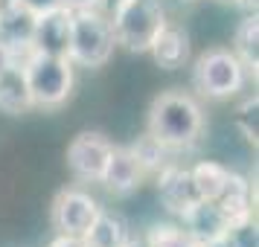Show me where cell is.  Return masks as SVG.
Here are the masks:
<instances>
[{
    "label": "cell",
    "mask_w": 259,
    "mask_h": 247,
    "mask_svg": "<svg viewBox=\"0 0 259 247\" xmlns=\"http://www.w3.org/2000/svg\"><path fill=\"white\" fill-rule=\"evenodd\" d=\"M146 131L166 149H189L201 140L204 131V111L195 96L184 90H166L149 108V125Z\"/></svg>",
    "instance_id": "cell-1"
},
{
    "label": "cell",
    "mask_w": 259,
    "mask_h": 247,
    "mask_svg": "<svg viewBox=\"0 0 259 247\" xmlns=\"http://www.w3.org/2000/svg\"><path fill=\"white\" fill-rule=\"evenodd\" d=\"M117 50V38L111 29L108 15L102 9H79L70 12V47H67V59L73 67H88V70H99L105 67L111 56Z\"/></svg>",
    "instance_id": "cell-2"
},
{
    "label": "cell",
    "mask_w": 259,
    "mask_h": 247,
    "mask_svg": "<svg viewBox=\"0 0 259 247\" xmlns=\"http://www.w3.org/2000/svg\"><path fill=\"white\" fill-rule=\"evenodd\" d=\"M114 9L108 15L117 47L128 53H149L154 35L166 24L163 0H114Z\"/></svg>",
    "instance_id": "cell-3"
},
{
    "label": "cell",
    "mask_w": 259,
    "mask_h": 247,
    "mask_svg": "<svg viewBox=\"0 0 259 247\" xmlns=\"http://www.w3.org/2000/svg\"><path fill=\"white\" fill-rule=\"evenodd\" d=\"M24 76L29 84V96L35 108H61L73 93V61L67 56H50V53H26Z\"/></svg>",
    "instance_id": "cell-4"
},
{
    "label": "cell",
    "mask_w": 259,
    "mask_h": 247,
    "mask_svg": "<svg viewBox=\"0 0 259 247\" xmlns=\"http://www.w3.org/2000/svg\"><path fill=\"white\" fill-rule=\"evenodd\" d=\"M247 82V70L233 50H207L195 59L192 87L207 99H230Z\"/></svg>",
    "instance_id": "cell-5"
},
{
    "label": "cell",
    "mask_w": 259,
    "mask_h": 247,
    "mask_svg": "<svg viewBox=\"0 0 259 247\" xmlns=\"http://www.w3.org/2000/svg\"><path fill=\"white\" fill-rule=\"evenodd\" d=\"M111 152H114V142L108 140L105 134H99V131H82V134H76L70 140L64 160H67V169H70V175L76 180H82V183H99Z\"/></svg>",
    "instance_id": "cell-6"
},
{
    "label": "cell",
    "mask_w": 259,
    "mask_h": 247,
    "mask_svg": "<svg viewBox=\"0 0 259 247\" xmlns=\"http://www.w3.org/2000/svg\"><path fill=\"white\" fill-rule=\"evenodd\" d=\"M99 201L84 192V189H61L56 201H53V227L56 233L61 235H76V238H84V233L91 230L94 218L99 215Z\"/></svg>",
    "instance_id": "cell-7"
},
{
    "label": "cell",
    "mask_w": 259,
    "mask_h": 247,
    "mask_svg": "<svg viewBox=\"0 0 259 247\" xmlns=\"http://www.w3.org/2000/svg\"><path fill=\"white\" fill-rule=\"evenodd\" d=\"M32 26H35L32 12H26L18 3L6 6L0 12V53L21 61L32 50Z\"/></svg>",
    "instance_id": "cell-8"
},
{
    "label": "cell",
    "mask_w": 259,
    "mask_h": 247,
    "mask_svg": "<svg viewBox=\"0 0 259 247\" xmlns=\"http://www.w3.org/2000/svg\"><path fill=\"white\" fill-rule=\"evenodd\" d=\"M67 47H70V9L59 6L53 12L35 15L32 50L35 53H50V56H67Z\"/></svg>",
    "instance_id": "cell-9"
},
{
    "label": "cell",
    "mask_w": 259,
    "mask_h": 247,
    "mask_svg": "<svg viewBox=\"0 0 259 247\" xmlns=\"http://www.w3.org/2000/svg\"><path fill=\"white\" fill-rule=\"evenodd\" d=\"M181 227L192 235L195 244H207L212 238H222L230 230V218L224 215V210L215 201H195L184 215H181Z\"/></svg>",
    "instance_id": "cell-10"
},
{
    "label": "cell",
    "mask_w": 259,
    "mask_h": 247,
    "mask_svg": "<svg viewBox=\"0 0 259 247\" xmlns=\"http://www.w3.org/2000/svg\"><path fill=\"white\" fill-rule=\"evenodd\" d=\"M157 198L172 215H184V212L198 201V192L192 186V177H189V169H181V166H169L166 163L160 172H157Z\"/></svg>",
    "instance_id": "cell-11"
},
{
    "label": "cell",
    "mask_w": 259,
    "mask_h": 247,
    "mask_svg": "<svg viewBox=\"0 0 259 247\" xmlns=\"http://www.w3.org/2000/svg\"><path fill=\"white\" fill-rule=\"evenodd\" d=\"M146 177L143 166L137 163V157L131 152L128 145H114V152L108 157V166L102 172V186L114 195H128L134 189L140 186V180Z\"/></svg>",
    "instance_id": "cell-12"
},
{
    "label": "cell",
    "mask_w": 259,
    "mask_h": 247,
    "mask_svg": "<svg viewBox=\"0 0 259 247\" xmlns=\"http://www.w3.org/2000/svg\"><path fill=\"white\" fill-rule=\"evenodd\" d=\"M32 96H29V84L24 76V64L18 59L0 61V111L3 114H26L32 111Z\"/></svg>",
    "instance_id": "cell-13"
},
{
    "label": "cell",
    "mask_w": 259,
    "mask_h": 247,
    "mask_svg": "<svg viewBox=\"0 0 259 247\" xmlns=\"http://www.w3.org/2000/svg\"><path fill=\"white\" fill-rule=\"evenodd\" d=\"M149 53H152V59H154L157 67H163V70H178V67H184L189 61V35L181 26L166 21L163 29L154 35Z\"/></svg>",
    "instance_id": "cell-14"
},
{
    "label": "cell",
    "mask_w": 259,
    "mask_h": 247,
    "mask_svg": "<svg viewBox=\"0 0 259 247\" xmlns=\"http://www.w3.org/2000/svg\"><path fill=\"white\" fill-rule=\"evenodd\" d=\"M82 241L88 247H125L131 241V227L119 212L99 210Z\"/></svg>",
    "instance_id": "cell-15"
},
{
    "label": "cell",
    "mask_w": 259,
    "mask_h": 247,
    "mask_svg": "<svg viewBox=\"0 0 259 247\" xmlns=\"http://www.w3.org/2000/svg\"><path fill=\"white\" fill-rule=\"evenodd\" d=\"M230 169L222 163H215V160H204V163L192 166L189 169V177H192V186L198 192L201 201H215L222 195L227 183H230Z\"/></svg>",
    "instance_id": "cell-16"
},
{
    "label": "cell",
    "mask_w": 259,
    "mask_h": 247,
    "mask_svg": "<svg viewBox=\"0 0 259 247\" xmlns=\"http://www.w3.org/2000/svg\"><path fill=\"white\" fill-rule=\"evenodd\" d=\"M233 53L245 64L247 73H256V67H259V18H256V12H247L242 18V24L236 26Z\"/></svg>",
    "instance_id": "cell-17"
},
{
    "label": "cell",
    "mask_w": 259,
    "mask_h": 247,
    "mask_svg": "<svg viewBox=\"0 0 259 247\" xmlns=\"http://www.w3.org/2000/svg\"><path fill=\"white\" fill-rule=\"evenodd\" d=\"M128 149L134 152V157H137V163L143 166L146 175H149V172H160V169L166 166V157H169V149H166L163 142L154 140L149 131H146L134 145H128Z\"/></svg>",
    "instance_id": "cell-18"
},
{
    "label": "cell",
    "mask_w": 259,
    "mask_h": 247,
    "mask_svg": "<svg viewBox=\"0 0 259 247\" xmlns=\"http://www.w3.org/2000/svg\"><path fill=\"white\" fill-rule=\"evenodd\" d=\"M146 247H198L192 241V235L184 230V227H175V224H154L149 235L143 238Z\"/></svg>",
    "instance_id": "cell-19"
},
{
    "label": "cell",
    "mask_w": 259,
    "mask_h": 247,
    "mask_svg": "<svg viewBox=\"0 0 259 247\" xmlns=\"http://www.w3.org/2000/svg\"><path fill=\"white\" fill-rule=\"evenodd\" d=\"M236 128L245 134L247 142L256 145V140H259V99H256V93L247 96L245 102L236 108Z\"/></svg>",
    "instance_id": "cell-20"
},
{
    "label": "cell",
    "mask_w": 259,
    "mask_h": 247,
    "mask_svg": "<svg viewBox=\"0 0 259 247\" xmlns=\"http://www.w3.org/2000/svg\"><path fill=\"white\" fill-rule=\"evenodd\" d=\"M227 238L233 247H259V230L253 218H245V221H236L230 224L227 230Z\"/></svg>",
    "instance_id": "cell-21"
},
{
    "label": "cell",
    "mask_w": 259,
    "mask_h": 247,
    "mask_svg": "<svg viewBox=\"0 0 259 247\" xmlns=\"http://www.w3.org/2000/svg\"><path fill=\"white\" fill-rule=\"evenodd\" d=\"M18 6H24L26 12L32 15H44V12H53V9H59L61 0H15Z\"/></svg>",
    "instance_id": "cell-22"
},
{
    "label": "cell",
    "mask_w": 259,
    "mask_h": 247,
    "mask_svg": "<svg viewBox=\"0 0 259 247\" xmlns=\"http://www.w3.org/2000/svg\"><path fill=\"white\" fill-rule=\"evenodd\" d=\"M108 0H61V6L64 9H70V12H79V9H102Z\"/></svg>",
    "instance_id": "cell-23"
},
{
    "label": "cell",
    "mask_w": 259,
    "mask_h": 247,
    "mask_svg": "<svg viewBox=\"0 0 259 247\" xmlns=\"http://www.w3.org/2000/svg\"><path fill=\"white\" fill-rule=\"evenodd\" d=\"M50 247H88L82 241V238H76V235H56V238H53V241H50Z\"/></svg>",
    "instance_id": "cell-24"
},
{
    "label": "cell",
    "mask_w": 259,
    "mask_h": 247,
    "mask_svg": "<svg viewBox=\"0 0 259 247\" xmlns=\"http://www.w3.org/2000/svg\"><path fill=\"white\" fill-rule=\"evenodd\" d=\"M198 247H233V244H230V238H227V235H222V238H212V241L198 244Z\"/></svg>",
    "instance_id": "cell-25"
},
{
    "label": "cell",
    "mask_w": 259,
    "mask_h": 247,
    "mask_svg": "<svg viewBox=\"0 0 259 247\" xmlns=\"http://www.w3.org/2000/svg\"><path fill=\"white\" fill-rule=\"evenodd\" d=\"M125 247H146V244H143V241H137V238H131V241H128Z\"/></svg>",
    "instance_id": "cell-26"
},
{
    "label": "cell",
    "mask_w": 259,
    "mask_h": 247,
    "mask_svg": "<svg viewBox=\"0 0 259 247\" xmlns=\"http://www.w3.org/2000/svg\"><path fill=\"white\" fill-rule=\"evenodd\" d=\"M222 3H242V0H222Z\"/></svg>",
    "instance_id": "cell-27"
},
{
    "label": "cell",
    "mask_w": 259,
    "mask_h": 247,
    "mask_svg": "<svg viewBox=\"0 0 259 247\" xmlns=\"http://www.w3.org/2000/svg\"><path fill=\"white\" fill-rule=\"evenodd\" d=\"M0 61H9V56H3V53H0Z\"/></svg>",
    "instance_id": "cell-28"
},
{
    "label": "cell",
    "mask_w": 259,
    "mask_h": 247,
    "mask_svg": "<svg viewBox=\"0 0 259 247\" xmlns=\"http://www.w3.org/2000/svg\"><path fill=\"white\" fill-rule=\"evenodd\" d=\"M108 3H114V0H108Z\"/></svg>",
    "instance_id": "cell-29"
}]
</instances>
